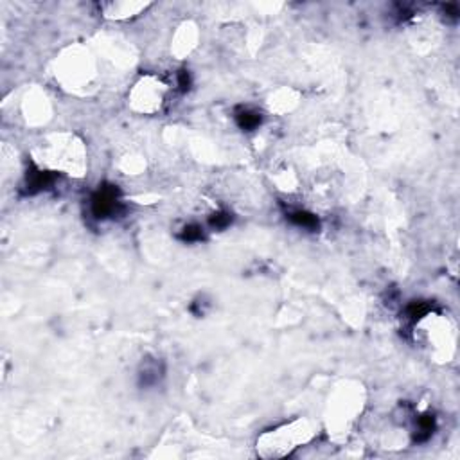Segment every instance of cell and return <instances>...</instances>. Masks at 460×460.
<instances>
[{
  "instance_id": "obj_3",
  "label": "cell",
  "mask_w": 460,
  "mask_h": 460,
  "mask_svg": "<svg viewBox=\"0 0 460 460\" xmlns=\"http://www.w3.org/2000/svg\"><path fill=\"white\" fill-rule=\"evenodd\" d=\"M361 406H363V395L358 386L345 385L336 390V394H334L332 401H329V408H327L329 426L332 424V428L336 429L332 433L336 437L345 435L349 431L356 415L361 411Z\"/></svg>"
},
{
  "instance_id": "obj_2",
  "label": "cell",
  "mask_w": 460,
  "mask_h": 460,
  "mask_svg": "<svg viewBox=\"0 0 460 460\" xmlns=\"http://www.w3.org/2000/svg\"><path fill=\"white\" fill-rule=\"evenodd\" d=\"M316 435V428L309 419H295L264 431L257 438V453L262 458H280L307 444Z\"/></svg>"
},
{
  "instance_id": "obj_1",
  "label": "cell",
  "mask_w": 460,
  "mask_h": 460,
  "mask_svg": "<svg viewBox=\"0 0 460 460\" xmlns=\"http://www.w3.org/2000/svg\"><path fill=\"white\" fill-rule=\"evenodd\" d=\"M36 162L41 169L61 171L81 176L86 167V153L81 140L70 133H54L36 149Z\"/></svg>"
},
{
  "instance_id": "obj_4",
  "label": "cell",
  "mask_w": 460,
  "mask_h": 460,
  "mask_svg": "<svg viewBox=\"0 0 460 460\" xmlns=\"http://www.w3.org/2000/svg\"><path fill=\"white\" fill-rule=\"evenodd\" d=\"M165 93L167 86L158 77L144 75L133 84L129 92V104L135 111L156 113L165 102Z\"/></svg>"
},
{
  "instance_id": "obj_6",
  "label": "cell",
  "mask_w": 460,
  "mask_h": 460,
  "mask_svg": "<svg viewBox=\"0 0 460 460\" xmlns=\"http://www.w3.org/2000/svg\"><path fill=\"white\" fill-rule=\"evenodd\" d=\"M196 38H198V31L192 23H183L176 36H174V41H172V52L176 56H185L189 54L194 47H196Z\"/></svg>"
},
{
  "instance_id": "obj_5",
  "label": "cell",
  "mask_w": 460,
  "mask_h": 460,
  "mask_svg": "<svg viewBox=\"0 0 460 460\" xmlns=\"http://www.w3.org/2000/svg\"><path fill=\"white\" fill-rule=\"evenodd\" d=\"M149 4L147 2H110V4H104L102 5V11L108 18H113V20H128V18H133L137 16L138 13L146 11Z\"/></svg>"
}]
</instances>
